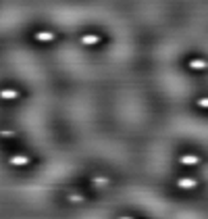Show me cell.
<instances>
[{"instance_id":"9","label":"cell","mask_w":208,"mask_h":219,"mask_svg":"<svg viewBox=\"0 0 208 219\" xmlns=\"http://www.w3.org/2000/svg\"><path fill=\"white\" fill-rule=\"evenodd\" d=\"M94 184H98V186H104V184H106V180H102V177H100V180H94Z\"/></svg>"},{"instance_id":"4","label":"cell","mask_w":208,"mask_h":219,"mask_svg":"<svg viewBox=\"0 0 208 219\" xmlns=\"http://www.w3.org/2000/svg\"><path fill=\"white\" fill-rule=\"evenodd\" d=\"M181 163H185V165H194V163H198V157L187 154V157H183V159H181Z\"/></svg>"},{"instance_id":"6","label":"cell","mask_w":208,"mask_h":219,"mask_svg":"<svg viewBox=\"0 0 208 219\" xmlns=\"http://www.w3.org/2000/svg\"><path fill=\"white\" fill-rule=\"evenodd\" d=\"M179 186H181V188H192V186H196V182H192V180H181Z\"/></svg>"},{"instance_id":"2","label":"cell","mask_w":208,"mask_h":219,"mask_svg":"<svg viewBox=\"0 0 208 219\" xmlns=\"http://www.w3.org/2000/svg\"><path fill=\"white\" fill-rule=\"evenodd\" d=\"M13 165H25V163H29V159L27 157H23V154H17V157H13L11 159Z\"/></svg>"},{"instance_id":"8","label":"cell","mask_w":208,"mask_h":219,"mask_svg":"<svg viewBox=\"0 0 208 219\" xmlns=\"http://www.w3.org/2000/svg\"><path fill=\"white\" fill-rule=\"evenodd\" d=\"M200 106H204V109H208V98H202V100H200Z\"/></svg>"},{"instance_id":"5","label":"cell","mask_w":208,"mask_h":219,"mask_svg":"<svg viewBox=\"0 0 208 219\" xmlns=\"http://www.w3.org/2000/svg\"><path fill=\"white\" fill-rule=\"evenodd\" d=\"M189 65H192V69H202V67H204L206 63H204V61H192Z\"/></svg>"},{"instance_id":"7","label":"cell","mask_w":208,"mask_h":219,"mask_svg":"<svg viewBox=\"0 0 208 219\" xmlns=\"http://www.w3.org/2000/svg\"><path fill=\"white\" fill-rule=\"evenodd\" d=\"M2 96H4V98H15V96H17V92H15V90H4V92H2Z\"/></svg>"},{"instance_id":"3","label":"cell","mask_w":208,"mask_h":219,"mask_svg":"<svg viewBox=\"0 0 208 219\" xmlns=\"http://www.w3.org/2000/svg\"><path fill=\"white\" fill-rule=\"evenodd\" d=\"M35 38H38L40 42H52V40H54V35H52V34H44V32H40Z\"/></svg>"},{"instance_id":"1","label":"cell","mask_w":208,"mask_h":219,"mask_svg":"<svg viewBox=\"0 0 208 219\" xmlns=\"http://www.w3.org/2000/svg\"><path fill=\"white\" fill-rule=\"evenodd\" d=\"M81 42H83L85 46H92V44H98V42H100V38H98V35H83Z\"/></svg>"}]
</instances>
